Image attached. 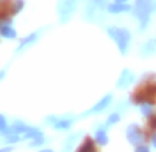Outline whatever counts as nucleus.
<instances>
[{"label": "nucleus", "instance_id": "obj_20", "mask_svg": "<svg viewBox=\"0 0 156 152\" xmlns=\"http://www.w3.org/2000/svg\"><path fill=\"white\" fill-rule=\"evenodd\" d=\"M14 132H17V133H20L21 136L22 134H25V133L29 130V127L30 126L29 125H27V123H24V122H21V120H15L14 123H12L11 126H10Z\"/></svg>", "mask_w": 156, "mask_h": 152}, {"label": "nucleus", "instance_id": "obj_23", "mask_svg": "<svg viewBox=\"0 0 156 152\" xmlns=\"http://www.w3.org/2000/svg\"><path fill=\"white\" fill-rule=\"evenodd\" d=\"M46 138L44 137H39V138H35V140H30V144L29 147L30 148H33V147H40V145H44L46 144Z\"/></svg>", "mask_w": 156, "mask_h": 152}, {"label": "nucleus", "instance_id": "obj_8", "mask_svg": "<svg viewBox=\"0 0 156 152\" xmlns=\"http://www.w3.org/2000/svg\"><path fill=\"white\" fill-rule=\"evenodd\" d=\"M40 32H41V29H39V31H35V32H32V33H29V35L25 36V38L20 42V46L17 47L15 53L20 54V53H22V51H25L27 49L32 47L33 44L39 40V38H40Z\"/></svg>", "mask_w": 156, "mask_h": 152}, {"label": "nucleus", "instance_id": "obj_24", "mask_svg": "<svg viewBox=\"0 0 156 152\" xmlns=\"http://www.w3.org/2000/svg\"><path fill=\"white\" fill-rule=\"evenodd\" d=\"M134 152H151V148L148 145H145V143H144V144L137 145L136 147V151H134Z\"/></svg>", "mask_w": 156, "mask_h": 152}, {"label": "nucleus", "instance_id": "obj_5", "mask_svg": "<svg viewBox=\"0 0 156 152\" xmlns=\"http://www.w3.org/2000/svg\"><path fill=\"white\" fill-rule=\"evenodd\" d=\"M77 10V0H58L57 3V11H58L59 22L64 24L69 22L71 18Z\"/></svg>", "mask_w": 156, "mask_h": 152}, {"label": "nucleus", "instance_id": "obj_29", "mask_svg": "<svg viewBox=\"0 0 156 152\" xmlns=\"http://www.w3.org/2000/svg\"><path fill=\"white\" fill-rule=\"evenodd\" d=\"M37 152H54L51 148H43V149H40V151H37Z\"/></svg>", "mask_w": 156, "mask_h": 152}, {"label": "nucleus", "instance_id": "obj_14", "mask_svg": "<svg viewBox=\"0 0 156 152\" xmlns=\"http://www.w3.org/2000/svg\"><path fill=\"white\" fill-rule=\"evenodd\" d=\"M0 36L4 39H12L14 40L18 38V33L10 24H6V25H0Z\"/></svg>", "mask_w": 156, "mask_h": 152}, {"label": "nucleus", "instance_id": "obj_3", "mask_svg": "<svg viewBox=\"0 0 156 152\" xmlns=\"http://www.w3.org/2000/svg\"><path fill=\"white\" fill-rule=\"evenodd\" d=\"M108 9V3L106 0H91L88 4L84 7V17L86 21L90 22H98V21L104 20V13Z\"/></svg>", "mask_w": 156, "mask_h": 152}, {"label": "nucleus", "instance_id": "obj_16", "mask_svg": "<svg viewBox=\"0 0 156 152\" xmlns=\"http://www.w3.org/2000/svg\"><path fill=\"white\" fill-rule=\"evenodd\" d=\"M77 152H97V149H95V141L90 137H86Z\"/></svg>", "mask_w": 156, "mask_h": 152}, {"label": "nucleus", "instance_id": "obj_15", "mask_svg": "<svg viewBox=\"0 0 156 152\" xmlns=\"http://www.w3.org/2000/svg\"><path fill=\"white\" fill-rule=\"evenodd\" d=\"M3 137H4L6 144H15V143H18V141L22 140V136H21L20 133L14 132L11 127H9V129L3 133Z\"/></svg>", "mask_w": 156, "mask_h": 152}, {"label": "nucleus", "instance_id": "obj_9", "mask_svg": "<svg viewBox=\"0 0 156 152\" xmlns=\"http://www.w3.org/2000/svg\"><path fill=\"white\" fill-rule=\"evenodd\" d=\"M136 82V75L130 69H123L119 75V79L116 82V87L118 89H129L133 83Z\"/></svg>", "mask_w": 156, "mask_h": 152}, {"label": "nucleus", "instance_id": "obj_2", "mask_svg": "<svg viewBox=\"0 0 156 152\" xmlns=\"http://www.w3.org/2000/svg\"><path fill=\"white\" fill-rule=\"evenodd\" d=\"M106 33L113 42L116 43L118 46V50L119 53L122 56H126L129 53L130 50V43H131V39H133V35L127 28H120V27H108L106 28Z\"/></svg>", "mask_w": 156, "mask_h": 152}, {"label": "nucleus", "instance_id": "obj_28", "mask_svg": "<svg viewBox=\"0 0 156 152\" xmlns=\"http://www.w3.org/2000/svg\"><path fill=\"white\" fill-rule=\"evenodd\" d=\"M151 143H152L153 148H156V132L152 134V137H151Z\"/></svg>", "mask_w": 156, "mask_h": 152}, {"label": "nucleus", "instance_id": "obj_26", "mask_svg": "<svg viewBox=\"0 0 156 152\" xmlns=\"http://www.w3.org/2000/svg\"><path fill=\"white\" fill-rule=\"evenodd\" d=\"M6 75H7V67H4V68H2V69H0V82L6 78Z\"/></svg>", "mask_w": 156, "mask_h": 152}, {"label": "nucleus", "instance_id": "obj_7", "mask_svg": "<svg viewBox=\"0 0 156 152\" xmlns=\"http://www.w3.org/2000/svg\"><path fill=\"white\" fill-rule=\"evenodd\" d=\"M112 101H113V96H112V94H105V96H104L100 101H97V103L91 107V108L87 109L86 112H83V114L80 115V118H87V116H93V115L101 114V112H104L105 109L109 108V105L112 104Z\"/></svg>", "mask_w": 156, "mask_h": 152}, {"label": "nucleus", "instance_id": "obj_10", "mask_svg": "<svg viewBox=\"0 0 156 152\" xmlns=\"http://www.w3.org/2000/svg\"><path fill=\"white\" fill-rule=\"evenodd\" d=\"M155 54H156V35L153 38L148 39L140 47V56L142 58H149V57L155 56Z\"/></svg>", "mask_w": 156, "mask_h": 152}, {"label": "nucleus", "instance_id": "obj_22", "mask_svg": "<svg viewBox=\"0 0 156 152\" xmlns=\"http://www.w3.org/2000/svg\"><path fill=\"white\" fill-rule=\"evenodd\" d=\"M9 129V123H7V119H6V116L4 115H2L0 114V133L3 134L6 130Z\"/></svg>", "mask_w": 156, "mask_h": 152}, {"label": "nucleus", "instance_id": "obj_12", "mask_svg": "<svg viewBox=\"0 0 156 152\" xmlns=\"http://www.w3.org/2000/svg\"><path fill=\"white\" fill-rule=\"evenodd\" d=\"M94 141L97 145L100 147H104L109 143V137H108V133H106V127L105 125L104 126H100L95 129V133H94Z\"/></svg>", "mask_w": 156, "mask_h": 152}, {"label": "nucleus", "instance_id": "obj_19", "mask_svg": "<svg viewBox=\"0 0 156 152\" xmlns=\"http://www.w3.org/2000/svg\"><path fill=\"white\" fill-rule=\"evenodd\" d=\"M120 119H122V115H120V112H119V111L112 112V114H111L108 118H106L105 127H106V129H108V127H112V126L118 125V123L120 122Z\"/></svg>", "mask_w": 156, "mask_h": 152}, {"label": "nucleus", "instance_id": "obj_6", "mask_svg": "<svg viewBox=\"0 0 156 152\" xmlns=\"http://www.w3.org/2000/svg\"><path fill=\"white\" fill-rule=\"evenodd\" d=\"M126 137L131 145H140V144L145 143V133L141 129V126H138L137 123H131L129 125L126 130Z\"/></svg>", "mask_w": 156, "mask_h": 152}, {"label": "nucleus", "instance_id": "obj_30", "mask_svg": "<svg viewBox=\"0 0 156 152\" xmlns=\"http://www.w3.org/2000/svg\"><path fill=\"white\" fill-rule=\"evenodd\" d=\"M129 0H115V3H127Z\"/></svg>", "mask_w": 156, "mask_h": 152}, {"label": "nucleus", "instance_id": "obj_13", "mask_svg": "<svg viewBox=\"0 0 156 152\" xmlns=\"http://www.w3.org/2000/svg\"><path fill=\"white\" fill-rule=\"evenodd\" d=\"M80 136H82V132H77V133H73V134H69L68 137H66V140H65L61 152H72V151H73V148H75V145H76L77 140L80 138Z\"/></svg>", "mask_w": 156, "mask_h": 152}, {"label": "nucleus", "instance_id": "obj_18", "mask_svg": "<svg viewBox=\"0 0 156 152\" xmlns=\"http://www.w3.org/2000/svg\"><path fill=\"white\" fill-rule=\"evenodd\" d=\"M140 108V112H141L142 116L145 118H151L153 114H155V103H144L141 105H138Z\"/></svg>", "mask_w": 156, "mask_h": 152}, {"label": "nucleus", "instance_id": "obj_25", "mask_svg": "<svg viewBox=\"0 0 156 152\" xmlns=\"http://www.w3.org/2000/svg\"><path fill=\"white\" fill-rule=\"evenodd\" d=\"M149 127L153 130H156V115L155 114L149 118Z\"/></svg>", "mask_w": 156, "mask_h": 152}, {"label": "nucleus", "instance_id": "obj_27", "mask_svg": "<svg viewBox=\"0 0 156 152\" xmlns=\"http://www.w3.org/2000/svg\"><path fill=\"white\" fill-rule=\"evenodd\" d=\"M14 148L12 147H3V148H0V152H12Z\"/></svg>", "mask_w": 156, "mask_h": 152}, {"label": "nucleus", "instance_id": "obj_21", "mask_svg": "<svg viewBox=\"0 0 156 152\" xmlns=\"http://www.w3.org/2000/svg\"><path fill=\"white\" fill-rule=\"evenodd\" d=\"M25 7V2L24 0H14L11 4H10V9H9V13L11 15H15L21 11V10Z\"/></svg>", "mask_w": 156, "mask_h": 152}, {"label": "nucleus", "instance_id": "obj_17", "mask_svg": "<svg viewBox=\"0 0 156 152\" xmlns=\"http://www.w3.org/2000/svg\"><path fill=\"white\" fill-rule=\"evenodd\" d=\"M39 137H43V132L39 127H33V126H30L29 130L25 134H22V140H35Z\"/></svg>", "mask_w": 156, "mask_h": 152}, {"label": "nucleus", "instance_id": "obj_4", "mask_svg": "<svg viewBox=\"0 0 156 152\" xmlns=\"http://www.w3.org/2000/svg\"><path fill=\"white\" fill-rule=\"evenodd\" d=\"M75 119L76 116L68 114V115H48L46 118V125H48L50 127L55 130H59V132H66L73 126Z\"/></svg>", "mask_w": 156, "mask_h": 152}, {"label": "nucleus", "instance_id": "obj_1", "mask_svg": "<svg viewBox=\"0 0 156 152\" xmlns=\"http://www.w3.org/2000/svg\"><path fill=\"white\" fill-rule=\"evenodd\" d=\"M156 0H134L133 14L138 20V31L144 32L149 28L151 18L156 9Z\"/></svg>", "mask_w": 156, "mask_h": 152}, {"label": "nucleus", "instance_id": "obj_11", "mask_svg": "<svg viewBox=\"0 0 156 152\" xmlns=\"http://www.w3.org/2000/svg\"><path fill=\"white\" fill-rule=\"evenodd\" d=\"M133 7L130 6L129 3H111L108 4V9H106V11L111 13V14L113 15H118V14H123V13H129L131 11Z\"/></svg>", "mask_w": 156, "mask_h": 152}, {"label": "nucleus", "instance_id": "obj_31", "mask_svg": "<svg viewBox=\"0 0 156 152\" xmlns=\"http://www.w3.org/2000/svg\"><path fill=\"white\" fill-rule=\"evenodd\" d=\"M3 3H4V0H0V6H2Z\"/></svg>", "mask_w": 156, "mask_h": 152}]
</instances>
